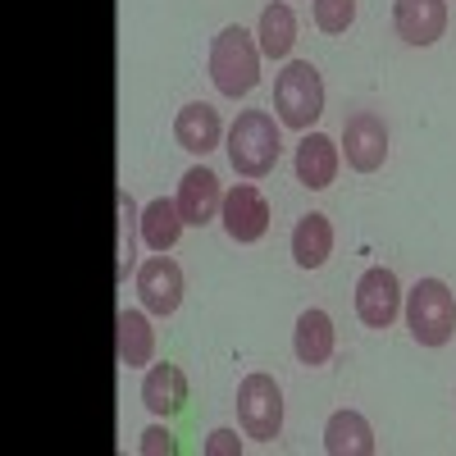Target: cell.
<instances>
[{"label": "cell", "instance_id": "7a4b0ae2", "mask_svg": "<svg viewBox=\"0 0 456 456\" xmlns=\"http://www.w3.org/2000/svg\"><path fill=\"white\" fill-rule=\"evenodd\" d=\"M210 83L219 87V96L238 101L260 83V42H251L247 28H224L210 46Z\"/></svg>", "mask_w": 456, "mask_h": 456}, {"label": "cell", "instance_id": "ba28073f", "mask_svg": "<svg viewBox=\"0 0 456 456\" xmlns=\"http://www.w3.org/2000/svg\"><path fill=\"white\" fill-rule=\"evenodd\" d=\"M342 156L356 174H374L388 160V124L379 119L374 110H356L347 124H342Z\"/></svg>", "mask_w": 456, "mask_h": 456}, {"label": "cell", "instance_id": "7402d4cb", "mask_svg": "<svg viewBox=\"0 0 456 456\" xmlns=\"http://www.w3.org/2000/svg\"><path fill=\"white\" fill-rule=\"evenodd\" d=\"M356 23V0H315V28L338 37Z\"/></svg>", "mask_w": 456, "mask_h": 456}, {"label": "cell", "instance_id": "ac0fdd59", "mask_svg": "<svg viewBox=\"0 0 456 456\" xmlns=\"http://www.w3.org/2000/svg\"><path fill=\"white\" fill-rule=\"evenodd\" d=\"M329 256H333V224H329V215H320V210L301 215L297 228H292V260L301 265V270H320Z\"/></svg>", "mask_w": 456, "mask_h": 456}, {"label": "cell", "instance_id": "6da1fadb", "mask_svg": "<svg viewBox=\"0 0 456 456\" xmlns=\"http://www.w3.org/2000/svg\"><path fill=\"white\" fill-rule=\"evenodd\" d=\"M279 151H283V133L270 110H242L233 128H228V160H233V169L242 178L274 174Z\"/></svg>", "mask_w": 456, "mask_h": 456}, {"label": "cell", "instance_id": "3957f363", "mask_svg": "<svg viewBox=\"0 0 456 456\" xmlns=\"http://www.w3.org/2000/svg\"><path fill=\"white\" fill-rule=\"evenodd\" d=\"M402 311H406L411 338L420 342V347H447L452 342V333H456V297L443 279H420L406 292Z\"/></svg>", "mask_w": 456, "mask_h": 456}, {"label": "cell", "instance_id": "cb8c5ba5", "mask_svg": "<svg viewBox=\"0 0 456 456\" xmlns=\"http://www.w3.org/2000/svg\"><path fill=\"white\" fill-rule=\"evenodd\" d=\"M137 452H142V456L174 452V434H169V429H160V425H156V429H146V434H142V443H137Z\"/></svg>", "mask_w": 456, "mask_h": 456}, {"label": "cell", "instance_id": "d6986e66", "mask_svg": "<svg viewBox=\"0 0 456 456\" xmlns=\"http://www.w3.org/2000/svg\"><path fill=\"white\" fill-rule=\"evenodd\" d=\"M260 55L265 60H288L292 55V42H297V14L283 5V0H274V5L260 10Z\"/></svg>", "mask_w": 456, "mask_h": 456}, {"label": "cell", "instance_id": "ffe728a7", "mask_svg": "<svg viewBox=\"0 0 456 456\" xmlns=\"http://www.w3.org/2000/svg\"><path fill=\"white\" fill-rule=\"evenodd\" d=\"M183 215H178V201H169V197H156L146 210H142V242L151 247V251H169L178 238H183Z\"/></svg>", "mask_w": 456, "mask_h": 456}, {"label": "cell", "instance_id": "9c48e42d", "mask_svg": "<svg viewBox=\"0 0 456 456\" xmlns=\"http://www.w3.org/2000/svg\"><path fill=\"white\" fill-rule=\"evenodd\" d=\"M137 297L151 315H174L183 306V270L165 251L137 265Z\"/></svg>", "mask_w": 456, "mask_h": 456}, {"label": "cell", "instance_id": "603a6c76", "mask_svg": "<svg viewBox=\"0 0 456 456\" xmlns=\"http://www.w3.org/2000/svg\"><path fill=\"white\" fill-rule=\"evenodd\" d=\"M206 452H210V456H238V452H242V438H238L233 429H215V434L206 438Z\"/></svg>", "mask_w": 456, "mask_h": 456}, {"label": "cell", "instance_id": "30bf717a", "mask_svg": "<svg viewBox=\"0 0 456 456\" xmlns=\"http://www.w3.org/2000/svg\"><path fill=\"white\" fill-rule=\"evenodd\" d=\"M178 215H183V224H192V228H206L210 219H219V206H224V187H219V178H215V169H206V165H192L183 174V183H178Z\"/></svg>", "mask_w": 456, "mask_h": 456}, {"label": "cell", "instance_id": "8fae6325", "mask_svg": "<svg viewBox=\"0 0 456 456\" xmlns=\"http://www.w3.org/2000/svg\"><path fill=\"white\" fill-rule=\"evenodd\" d=\"M393 28L406 46H434L447 32V0H393Z\"/></svg>", "mask_w": 456, "mask_h": 456}, {"label": "cell", "instance_id": "7c38bea8", "mask_svg": "<svg viewBox=\"0 0 456 456\" xmlns=\"http://www.w3.org/2000/svg\"><path fill=\"white\" fill-rule=\"evenodd\" d=\"M142 406L156 415V420H174V415L187 406V374L178 365H151L142 379Z\"/></svg>", "mask_w": 456, "mask_h": 456}, {"label": "cell", "instance_id": "2e32d148", "mask_svg": "<svg viewBox=\"0 0 456 456\" xmlns=\"http://www.w3.org/2000/svg\"><path fill=\"white\" fill-rule=\"evenodd\" d=\"M324 452L329 456H374V429L361 411H333L324 425Z\"/></svg>", "mask_w": 456, "mask_h": 456}, {"label": "cell", "instance_id": "5bb4252c", "mask_svg": "<svg viewBox=\"0 0 456 456\" xmlns=\"http://www.w3.org/2000/svg\"><path fill=\"white\" fill-rule=\"evenodd\" d=\"M333 178H338V142L324 133H306L297 142V183L311 187V192H324Z\"/></svg>", "mask_w": 456, "mask_h": 456}, {"label": "cell", "instance_id": "52a82bcc", "mask_svg": "<svg viewBox=\"0 0 456 456\" xmlns=\"http://www.w3.org/2000/svg\"><path fill=\"white\" fill-rule=\"evenodd\" d=\"M219 224L224 233L233 242H260L265 233H270V201H265L251 183H238L224 192V206H219Z\"/></svg>", "mask_w": 456, "mask_h": 456}, {"label": "cell", "instance_id": "e0dca14e", "mask_svg": "<svg viewBox=\"0 0 456 456\" xmlns=\"http://www.w3.org/2000/svg\"><path fill=\"white\" fill-rule=\"evenodd\" d=\"M292 352H297V361L306 365V370H315V365H324V361L333 356V320H329V311L311 306V311L297 315Z\"/></svg>", "mask_w": 456, "mask_h": 456}, {"label": "cell", "instance_id": "4fadbf2b", "mask_svg": "<svg viewBox=\"0 0 456 456\" xmlns=\"http://www.w3.org/2000/svg\"><path fill=\"white\" fill-rule=\"evenodd\" d=\"M174 137H178L183 151H192V156H210V151L224 142V119H219V110H210L206 101L183 105L178 119H174Z\"/></svg>", "mask_w": 456, "mask_h": 456}, {"label": "cell", "instance_id": "277c9868", "mask_svg": "<svg viewBox=\"0 0 456 456\" xmlns=\"http://www.w3.org/2000/svg\"><path fill=\"white\" fill-rule=\"evenodd\" d=\"M274 110L283 128L311 133V124L324 114V78L311 60H292L274 78Z\"/></svg>", "mask_w": 456, "mask_h": 456}, {"label": "cell", "instance_id": "5b68a950", "mask_svg": "<svg viewBox=\"0 0 456 456\" xmlns=\"http://www.w3.org/2000/svg\"><path fill=\"white\" fill-rule=\"evenodd\" d=\"M238 425L256 443H274L283 429V388L270 374H247L238 384Z\"/></svg>", "mask_w": 456, "mask_h": 456}, {"label": "cell", "instance_id": "8992f818", "mask_svg": "<svg viewBox=\"0 0 456 456\" xmlns=\"http://www.w3.org/2000/svg\"><path fill=\"white\" fill-rule=\"evenodd\" d=\"M402 283L388 265H374V270L361 274L356 283V315L365 329H393V320L402 315Z\"/></svg>", "mask_w": 456, "mask_h": 456}, {"label": "cell", "instance_id": "9a60e30c", "mask_svg": "<svg viewBox=\"0 0 456 456\" xmlns=\"http://www.w3.org/2000/svg\"><path fill=\"white\" fill-rule=\"evenodd\" d=\"M151 311H119L114 315V352H119V365L142 370L151 365V352H156V329L146 320Z\"/></svg>", "mask_w": 456, "mask_h": 456}, {"label": "cell", "instance_id": "44dd1931", "mask_svg": "<svg viewBox=\"0 0 456 456\" xmlns=\"http://www.w3.org/2000/svg\"><path fill=\"white\" fill-rule=\"evenodd\" d=\"M137 228L142 210L128 197V187H119V270H114V283H128V274L137 270Z\"/></svg>", "mask_w": 456, "mask_h": 456}]
</instances>
